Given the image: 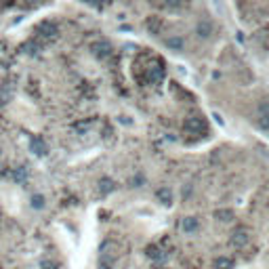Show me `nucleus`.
Returning a JSON list of instances; mask_svg holds the SVG:
<instances>
[{
  "instance_id": "nucleus-1",
  "label": "nucleus",
  "mask_w": 269,
  "mask_h": 269,
  "mask_svg": "<svg viewBox=\"0 0 269 269\" xmlns=\"http://www.w3.org/2000/svg\"><path fill=\"white\" fill-rule=\"evenodd\" d=\"M214 32H217V28H214V21L210 19V17H198L194 23V36L198 40L206 42V40H210Z\"/></svg>"
},
{
  "instance_id": "nucleus-2",
  "label": "nucleus",
  "mask_w": 269,
  "mask_h": 269,
  "mask_svg": "<svg viewBox=\"0 0 269 269\" xmlns=\"http://www.w3.org/2000/svg\"><path fill=\"white\" fill-rule=\"evenodd\" d=\"M164 44H166V49L168 51H173V53H183L185 51V38L183 36H179V34H173V36H168V38L164 40Z\"/></svg>"
},
{
  "instance_id": "nucleus-3",
  "label": "nucleus",
  "mask_w": 269,
  "mask_h": 269,
  "mask_svg": "<svg viewBox=\"0 0 269 269\" xmlns=\"http://www.w3.org/2000/svg\"><path fill=\"white\" fill-rule=\"evenodd\" d=\"M181 229L185 231L187 236L196 234V231L200 229V221H198V217H185V219H183V223H181Z\"/></svg>"
},
{
  "instance_id": "nucleus-4",
  "label": "nucleus",
  "mask_w": 269,
  "mask_h": 269,
  "mask_svg": "<svg viewBox=\"0 0 269 269\" xmlns=\"http://www.w3.org/2000/svg\"><path fill=\"white\" fill-rule=\"evenodd\" d=\"M30 206H32L34 210H44V208H47V198H44L42 194H32Z\"/></svg>"
},
{
  "instance_id": "nucleus-5",
  "label": "nucleus",
  "mask_w": 269,
  "mask_h": 269,
  "mask_svg": "<svg viewBox=\"0 0 269 269\" xmlns=\"http://www.w3.org/2000/svg\"><path fill=\"white\" fill-rule=\"evenodd\" d=\"M156 196H158V200L162 202L164 206H166V204H168V206L173 204V192H170L168 187H160V190L156 192Z\"/></svg>"
},
{
  "instance_id": "nucleus-6",
  "label": "nucleus",
  "mask_w": 269,
  "mask_h": 269,
  "mask_svg": "<svg viewBox=\"0 0 269 269\" xmlns=\"http://www.w3.org/2000/svg\"><path fill=\"white\" fill-rule=\"evenodd\" d=\"M30 145H32V149H34L38 156H44V154H47V145H44V141H40V139H32Z\"/></svg>"
},
{
  "instance_id": "nucleus-7",
  "label": "nucleus",
  "mask_w": 269,
  "mask_h": 269,
  "mask_svg": "<svg viewBox=\"0 0 269 269\" xmlns=\"http://www.w3.org/2000/svg\"><path fill=\"white\" fill-rule=\"evenodd\" d=\"M99 185H101V190H103V192H112V190H114V183H112V181H107V179H103Z\"/></svg>"
},
{
  "instance_id": "nucleus-8",
  "label": "nucleus",
  "mask_w": 269,
  "mask_h": 269,
  "mask_svg": "<svg viewBox=\"0 0 269 269\" xmlns=\"http://www.w3.org/2000/svg\"><path fill=\"white\" fill-rule=\"evenodd\" d=\"M40 269H55V263H53V261H42Z\"/></svg>"
},
{
  "instance_id": "nucleus-9",
  "label": "nucleus",
  "mask_w": 269,
  "mask_h": 269,
  "mask_svg": "<svg viewBox=\"0 0 269 269\" xmlns=\"http://www.w3.org/2000/svg\"><path fill=\"white\" fill-rule=\"evenodd\" d=\"M0 156H2V145H0Z\"/></svg>"
}]
</instances>
